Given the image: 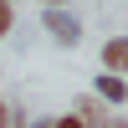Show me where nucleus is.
<instances>
[{"label":"nucleus","instance_id":"f257e3e1","mask_svg":"<svg viewBox=\"0 0 128 128\" xmlns=\"http://www.w3.org/2000/svg\"><path fill=\"white\" fill-rule=\"evenodd\" d=\"M41 26H46V36L56 41V46H67V51L82 41V20L72 16L67 5H46V10H41Z\"/></svg>","mask_w":128,"mask_h":128},{"label":"nucleus","instance_id":"f03ea898","mask_svg":"<svg viewBox=\"0 0 128 128\" xmlns=\"http://www.w3.org/2000/svg\"><path fill=\"white\" fill-rule=\"evenodd\" d=\"M92 98H98V102H108V108H123V102H128V77L98 72V82H92Z\"/></svg>","mask_w":128,"mask_h":128},{"label":"nucleus","instance_id":"7ed1b4c3","mask_svg":"<svg viewBox=\"0 0 128 128\" xmlns=\"http://www.w3.org/2000/svg\"><path fill=\"white\" fill-rule=\"evenodd\" d=\"M102 72L128 77V36H108L102 41Z\"/></svg>","mask_w":128,"mask_h":128},{"label":"nucleus","instance_id":"20e7f679","mask_svg":"<svg viewBox=\"0 0 128 128\" xmlns=\"http://www.w3.org/2000/svg\"><path fill=\"white\" fill-rule=\"evenodd\" d=\"M72 113L82 118V128H108V118H113V108H108V102H98L92 92H87V98H77V108H72Z\"/></svg>","mask_w":128,"mask_h":128},{"label":"nucleus","instance_id":"39448f33","mask_svg":"<svg viewBox=\"0 0 128 128\" xmlns=\"http://www.w3.org/2000/svg\"><path fill=\"white\" fill-rule=\"evenodd\" d=\"M10 31H16V5L0 0V36H10Z\"/></svg>","mask_w":128,"mask_h":128},{"label":"nucleus","instance_id":"423d86ee","mask_svg":"<svg viewBox=\"0 0 128 128\" xmlns=\"http://www.w3.org/2000/svg\"><path fill=\"white\" fill-rule=\"evenodd\" d=\"M51 128H82V118L77 113H62V118H51Z\"/></svg>","mask_w":128,"mask_h":128},{"label":"nucleus","instance_id":"0eeeda50","mask_svg":"<svg viewBox=\"0 0 128 128\" xmlns=\"http://www.w3.org/2000/svg\"><path fill=\"white\" fill-rule=\"evenodd\" d=\"M5 123H10V102L0 98V128H5Z\"/></svg>","mask_w":128,"mask_h":128},{"label":"nucleus","instance_id":"6e6552de","mask_svg":"<svg viewBox=\"0 0 128 128\" xmlns=\"http://www.w3.org/2000/svg\"><path fill=\"white\" fill-rule=\"evenodd\" d=\"M108 128H128V118H123V113H113V118H108Z\"/></svg>","mask_w":128,"mask_h":128},{"label":"nucleus","instance_id":"1a4fd4ad","mask_svg":"<svg viewBox=\"0 0 128 128\" xmlns=\"http://www.w3.org/2000/svg\"><path fill=\"white\" fill-rule=\"evenodd\" d=\"M31 128H51V118H36V123H31Z\"/></svg>","mask_w":128,"mask_h":128},{"label":"nucleus","instance_id":"9d476101","mask_svg":"<svg viewBox=\"0 0 128 128\" xmlns=\"http://www.w3.org/2000/svg\"><path fill=\"white\" fill-rule=\"evenodd\" d=\"M41 5H67V0H41Z\"/></svg>","mask_w":128,"mask_h":128},{"label":"nucleus","instance_id":"9b49d317","mask_svg":"<svg viewBox=\"0 0 128 128\" xmlns=\"http://www.w3.org/2000/svg\"><path fill=\"white\" fill-rule=\"evenodd\" d=\"M10 5H16V0H10Z\"/></svg>","mask_w":128,"mask_h":128}]
</instances>
